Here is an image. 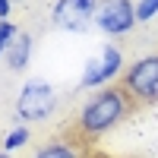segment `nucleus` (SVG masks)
<instances>
[{"instance_id":"nucleus-7","label":"nucleus","mask_w":158,"mask_h":158,"mask_svg":"<svg viewBox=\"0 0 158 158\" xmlns=\"http://www.w3.org/2000/svg\"><path fill=\"white\" fill-rule=\"evenodd\" d=\"M32 51H35V38H32L29 32H19L16 41H13V44L6 48V54H3L6 70H10V73H25V70H29V63H32Z\"/></svg>"},{"instance_id":"nucleus-1","label":"nucleus","mask_w":158,"mask_h":158,"mask_svg":"<svg viewBox=\"0 0 158 158\" xmlns=\"http://www.w3.org/2000/svg\"><path fill=\"white\" fill-rule=\"evenodd\" d=\"M130 111H133V101L127 98V92L120 85H108L98 89L79 104L76 111V133L82 139H98L108 130H114L117 123H123Z\"/></svg>"},{"instance_id":"nucleus-13","label":"nucleus","mask_w":158,"mask_h":158,"mask_svg":"<svg viewBox=\"0 0 158 158\" xmlns=\"http://www.w3.org/2000/svg\"><path fill=\"white\" fill-rule=\"evenodd\" d=\"M0 158H16V155H10V152H0Z\"/></svg>"},{"instance_id":"nucleus-11","label":"nucleus","mask_w":158,"mask_h":158,"mask_svg":"<svg viewBox=\"0 0 158 158\" xmlns=\"http://www.w3.org/2000/svg\"><path fill=\"white\" fill-rule=\"evenodd\" d=\"M19 32H22V29H16L13 22H0V57L6 54V48L16 41V35H19Z\"/></svg>"},{"instance_id":"nucleus-6","label":"nucleus","mask_w":158,"mask_h":158,"mask_svg":"<svg viewBox=\"0 0 158 158\" xmlns=\"http://www.w3.org/2000/svg\"><path fill=\"white\" fill-rule=\"evenodd\" d=\"M95 13H98V0H54L51 6V22L60 32H89L95 25Z\"/></svg>"},{"instance_id":"nucleus-2","label":"nucleus","mask_w":158,"mask_h":158,"mask_svg":"<svg viewBox=\"0 0 158 158\" xmlns=\"http://www.w3.org/2000/svg\"><path fill=\"white\" fill-rule=\"evenodd\" d=\"M57 104H60L57 89L51 85L48 79L32 76V79H25V82L19 85V95H16L13 111H16V120H19V123L32 127V123H44V120H51V117H54V111H57Z\"/></svg>"},{"instance_id":"nucleus-12","label":"nucleus","mask_w":158,"mask_h":158,"mask_svg":"<svg viewBox=\"0 0 158 158\" xmlns=\"http://www.w3.org/2000/svg\"><path fill=\"white\" fill-rule=\"evenodd\" d=\"M10 13H13V0H0V22H10Z\"/></svg>"},{"instance_id":"nucleus-9","label":"nucleus","mask_w":158,"mask_h":158,"mask_svg":"<svg viewBox=\"0 0 158 158\" xmlns=\"http://www.w3.org/2000/svg\"><path fill=\"white\" fill-rule=\"evenodd\" d=\"M32 142V130L25 127V123H16L13 130H6L3 136H0V152H10V155H16L19 149H25Z\"/></svg>"},{"instance_id":"nucleus-10","label":"nucleus","mask_w":158,"mask_h":158,"mask_svg":"<svg viewBox=\"0 0 158 158\" xmlns=\"http://www.w3.org/2000/svg\"><path fill=\"white\" fill-rule=\"evenodd\" d=\"M158 16V0H136V22L146 25Z\"/></svg>"},{"instance_id":"nucleus-4","label":"nucleus","mask_w":158,"mask_h":158,"mask_svg":"<svg viewBox=\"0 0 158 158\" xmlns=\"http://www.w3.org/2000/svg\"><path fill=\"white\" fill-rule=\"evenodd\" d=\"M123 73H127V57H123V48L111 41V44H104L95 57H89V60H85L82 76H79V89H92V92L108 89L114 79H120Z\"/></svg>"},{"instance_id":"nucleus-5","label":"nucleus","mask_w":158,"mask_h":158,"mask_svg":"<svg viewBox=\"0 0 158 158\" xmlns=\"http://www.w3.org/2000/svg\"><path fill=\"white\" fill-rule=\"evenodd\" d=\"M136 3L133 0H98L95 29L108 38H123L136 29Z\"/></svg>"},{"instance_id":"nucleus-8","label":"nucleus","mask_w":158,"mask_h":158,"mask_svg":"<svg viewBox=\"0 0 158 158\" xmlns=\"http://www.w3.org/2000/svg\"><path fill=\"white\" fill-rule=\"evenodd\" d=\"M32 158H85V155H82V149H79L76 139L57 136V139H48L44 146H38L32 152Z\"/></svg>"},{"instance_id":"nucleus-3","label":"nucleus","mask_w":158,"mask_h":158,"mask_svg":"<svg viewBox=\"0 0 158 158\" xmlns=\"http://www.w3.org/2000/svg\"><path fill=\"white\" fill-rule=\"evenodd\" d=\"M120 89L133 104H155L158 101V51L142 54L133 63H127V73L120 76Z\"/></svg>"}]
</instances>
